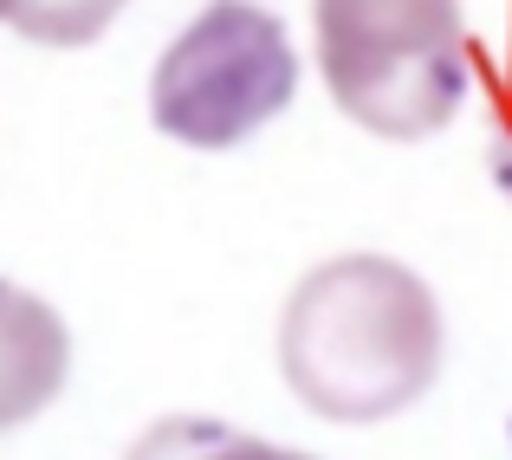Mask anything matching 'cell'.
Returning <instances> with one entry per match:
<instances>
[{
	"mask_svg": "<svg viewBox=\"0 0 512 460\" xmlns=\"http://www.w3.org/2000/svg\"><path fill=\"white\" fill-rule=\"evenodd\" d=\"M124 7L130 0H0V20H7L20 39H33V46L78 52L98 33H111V20Z\"/></svg>",
	"mask_w": 512,
	"mask_h": 460,
	"instance_id": "5b68a950",
	"label": "cell"
},
{
	"mask_svg": "<svg viewBox=\"0 0 512 460\" xmlns=\"http://www.w3.org/2000/svg\"><path fill=\"white\" fill-rule=\"evenodd\" d=\"M72 376V331L39 292L0 279V435L59 402Z\"/></svg>",
	"mask_w": 512,
	"mask_h": 460,
	"instance_id": "277c9868",
	"label": "cell"
},
{
	"mask_svg": "<svg viewBox=\"0 0 512 460\" xmlns=\"http://www.w3.org/2000/svg\"><path fill=\"white\" fill-rule=\"evenodd\" d=\"M318 72L331 104L383 143H422L467 98L461 0H312Z\"/></svg>",
	"mask_w": 512,
	"mask_h": 460,
	"instance_id": "7a4b0ae2",
	"label": "cell"
},
{
	"mask_svg": "<svg viewBox=\"0 0 512 460\" xmlns=\"http://www.w3.org/2000/svg\"><path fill=\"white\" fill-rule=\"evenodd\" d=\"M448 324L422 273L383 253H344L292 286L279 318L286 389L338 428L415 409L441 376Z\"/></svg>",
	"mask_w": 512,
	"mask_h": 460,
	"instance_id": "6da1fadb",
	"label": "cell"
},
{
	"mask_svg": "<svg viewBox=\"0 0 512 460\" xmlns=\"http://www.w3.org/2000/svg\"><path fill=\"white\" fill-rule=\"evenodd\" d=\"M299 91L279 13L253 0H208L150 72V124L182 150H234L266 130Z\"/></svg>",
	"mask_w": 512,
	"mask_h": 460,
	"instance_id": "3957f363",
	"label": "cell"
},
{
	"mask_svg": "<svg viewBox=\"0 0 512 460\" xmlns=\"http://www.w3.org/2000/svg\"><path fill=\"white\" fill-rule=\"evenodd\" d=\"M493 182H500V195L512 201V117H506L500 137H493Z\"/></svg>",
	"mask_w": 512,
	"mask_h": 460,
	"instance_id": "52a82bcc",
	"label": "cell"
},
{
	"mask_svg": "<svg viewBox=\"0 0 512 460\" xmlns=\"http://www.w3.org/2000/svg\"><path fill=\"white\" fill-rule=\"evenodd\" d=\"M130 460H305V454L253 441V435H234V428H221V422H163L137 441Z\"/></svg>",
	"mask_w": 512,
	"mask_h": 460,
	"instance_id": "8992f818",
	"label": "cell"
}]
</instances>
